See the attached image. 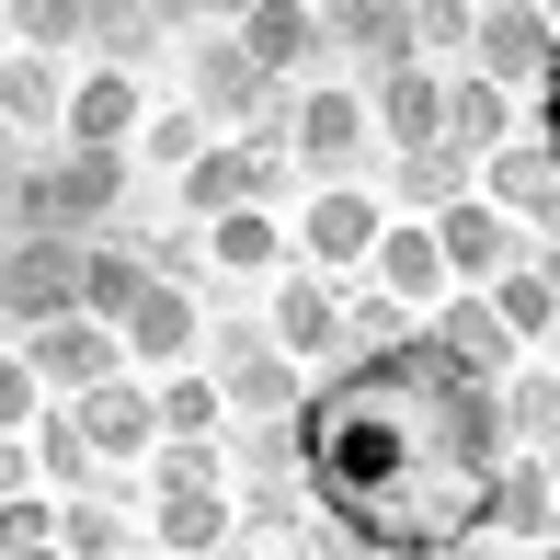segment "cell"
I'll return each mask as SVG.
<instances>
[{"mask_svg": "<svg viewBox=\"0 0 560 560\" xmlns=\"http://www.w3.org/2000/svg\"><path fill=\"white\" fill-rule=\"evenodd\" d=\"M503 457V377H469L457 354H435V332L343 354L298 400V480L366 560H446L492 538Z\"/></svg>", "mask_w": 560, "mask_h": 560, "instance_id": "1", "label": "cell"}, {"mask_svg": "<svg viewBox=\"0 0 560 560\" xmlns=\"http://www.w3.org/2000/svg\"><path fill=\"white\" fill-rule=\"evenodd\" d=\"M126 149H58V161H23V184L0 195V229L12 241H92L126 207Z\"/></svg>", "mask_w": 560, "mask_h": 560, "instance_id": "2", "label": "cell"}, {"mask_svg": "<svg viewBox=\"0 0 560 560\" xmlns=\"http://www.w3.org/2000/svg\"><path fill=\"white\" fill-rule=\"evenodd\" d=\"M423 229H435V252H446V287H492V275H515L526 252H538L492 195H457V207H435Z\"/></svg>", "mask_w": 560, "mask_h": 560, "instance_id": "3", "label": "cell"}, {"mask_svg": "<svg viewBox=\"0 0 560 560\" xmlns=\"http://www.w3.org/2000/svg\"><path fill=\"white\" fill-rule=\"evenodd\" d=\"M480 195H492L538 252H560V149L549 138H503L492 161H480Z\"/></svg>", "mask_w": 560, "mask_h": 560, "instance_id": "4", "label": "cell"}, {"mask_svg": "<svg viewBox=\"0 0 560 560\" xmlns=\"http://www.w3.org/2000/svg\"><path fill=\"white\" fill-rule=\"evenodd\" d=\"M549 58H560V35H549L538 0H480L469 81H492V92H538V69H549Z\"/></svg>", "mask_w": 560, "mask_h": 560, "instance_id": "5", "label": "cell"}, {"mask_svg": "<svg viewBox=\"0 0 560 560\" xmlns=\"http://www.w3.org/2000/svg\"><path fill=\"white\" fill-rule=\"evenodd\" d=\"M69 310H81V241H12L0 252V320L46 332Z\"/></svg>", "mask_w": 560, "mask_h": 560, "instance_id": "6", "label": "cell"}, {"mask_svg": "<svg viewBox=\"0 0 560 560\" xmlns=\"http://www.w3.org/2000/svg\"><path fill=\"white\" fill-rule=\"evenodd\" d=\"M218 400L252 423H298V400H310V377L275 354V332H218Z\"/></svg>", "mask_w": 560, "mask_h": 560, "instance_id": "7", "label": "cell"}, {"mask_svg": "<svg viewBox=\"0 0 560 560\" xmlns=\"http://www.w3.org/2000/svg\"><path fill=\"white\" fill-rule=\"evenodd\" d=\"M287 161H310L320 184H354V161H366V92H343V81L298 92V126H287Z\"/></svg>", "mask_w": 560, "mask_h": 560, "instance_id": "8", "label": "cell"}, {"mask_svg": "<svg viewBox=\"0 0 560 560\" xmlns=\"http://www.w3.org/2000/svg\"><path fill=\"white\" fill-rule=\"evenodd\" d=\"M23 366L81 400V389H104V377H126V343H115V320L69 310V320H46V332H23Z\"/></svg>", "mask_w": 560, "mask_h": 560, "instance_id": "9", "label": "cell"}, {"mask_svg": "<svg viewBox=\"0 0 560 560\" xmlns=\"http://www.w3.org/2000/svg\"><path fill=\"white\" fill-rule=\"evenodd\" d=\"M320 46H343L366 81H389V69H423L412 0H332V12H320Z\"/></svg>", "mask_w": 560, "mask_h": 560, "instance_id": "10", "label": "cell"}, {"mask_svg": "<svg viewBox=\"0 0 560 560\" xmlns=\"http://www.w3.org/2000/svg\"><path fill=\"white\" fill-rule=\"evenodd\" d=\"M377 229H389V218H377V195L320 184V195H310V218H298V252H310L320 275H354V264L377 252Z\"/></svg>", "mask_w": 560, "mask_h": 560, "instance_id": "11", "label": "cell"}, {"mask_svg": "<svg viewBox=\"0 0 560 560\" xmlns=\"http://www.w3.org/2000/svg\"><path fill=\"white\" fill-rule=\"evenodd\" d=\"M115 343H126V366H184V354L207 343V320H195V298L172 287V275H149V287H138V310L115 320Z\"/></svg>", "mask_w": 560, "mask_h": 560, "instance_id": "12", "label": "cell"}, {"mask_svg": "<svg viewBox=\"0 0 560 560\" xmlns=\"http://www.w3.org/2000/svg\"><path fill=\"white\" fill-rule=\"evenodd\" d=\"M264 195H275V161H252V149H218V138H207V149L184 161V218H195V229L264 207Z\"/></svg>", "mask_w": 560, "mask_h": 560, "instance_id": "13", "label": "cell"}, {"mask_svg": "<svg viewBox=\"0 0 560 560\" xmlns=\"http://www.w3.org/2000/svg\"><path fill=\"white\" fill-rule=\"evenodd\" d=\"M184 92H195V115H241V126H252L275 81L241 58V35H195V46H184Z\"/></svg>", "mask_w": 560, "mask_h": 560, "instance_id": "14", "label": "cell"}, {"mask_svg": "<svg viewBox=\"0 0 560 560\" xmlns=\"http://www.w3.org/2000/svg\"><path fill=\"white\" fill-rule=\"evenodd\" d=\"M138 126H149L138 69H92V81H69V115H58V138H69V149H126Z\"/></svg>", "mask_w": 560, "mask_h": 560, "instance_id": "15", "label": "cell"}, {"mask_svg": "<svg viewBox=\"0 0 560 560\" xmlns=\"http://www.w3.org/2000/svg\"><path fill=\"white\" fill-rule=\"evenodd\" d=\"M366 126L389 149H446V81H435V69H389V81H366Z\"/></svg>", "mask_w": 560, "mask_h": 560, "instance_id": "16", "label": "cell"}, {"mask_svg": "<svg viewBox=\"0 0 560 560\" xmlns=\"http://www.w3.org/2000/svg\"><path fill=\"white\" fill-rule=\"evenodd\" d=\"M69 423H81V446H92V457H149V446H161V412H149L138 377H104V389H81V400H69Z\"/></svg>", "mask_w": 560, "mask_h": 560, "instance_id": "17", "label": "cell"}, {"mask_svg": "<svg viewBox=\"0 0 560 560\" xmlns=\"http://www.w3.org/2000/svg\"><path fill=\"white\" fill-rule=\"evenodd\" d=\"M435 354H457L469 377H515V332H503V310H492V287H457L446 310H435Z\"/></svg>", "mask_w": 560, "mask_h": 560, "instance_id": "18", "label": "cell"}, {"mask_svg": "<svg viewBox=\"0 0 560 560\" xmlns=\"http://www.w3.org/2000/svg\"><path fill=\"white\" fill-rule=\"evenodd\" d=\"M275 354H287V366H320V354H343V287H320V275H287V287H275Z\"/></svg>", "mask_w": 560, "mask_h": 560, "instance_id": "19", "label": "cell"}, {"mask_svg": "<svg viewBox=\"0 0 560 560\" xmlns=\"http://www.w3.org/2000/svg\"><path fill=\"white\" fill-rule=\"evenodd\" d=\"M241 58L264 69V81L310 69L320 58V12H310V0H252V12H241Z\"/></svg>", "mask_w": 560, "mask_h": 560, "instance_id": "20", "label": "cell"}, {"mask_svg": "<svg viewBox=\"0 0 560 560\" xmlns=\"http://www.w3.org/2000/svg\"><path fill=\"white\" fill-rule=\"evenodd\" d=\"M366 275H377V298H446V252H435L423 218H389V229H377Z\"/></svg>", "mask_w": 560, "mask_h": 560, "instance_id": "21", "label": "cell"}, {"mask_svg": "<svg viewBox=\"0 0 560 560\" xmlns=\"http://www.w3.org/2000/svg\"><path fill=\"white\" fill-rule=\"evenodd\" d=\"M69 115V69L58 58H0V138H46V126Z\"/></svg>", "mask_w": 560, "mask_h": 560, "instance_id": "22", "label": "cell"}, {"mask_svg": "<svg viewBox=\"0 0 560 560\" xmlns=\"http://www.w3.org/2000/svg\"><path fill=\"white\" fill-rule=\"evenodd\" d=\"M549 515H560L549 469H538V457H503V469H492V538H503V549H538Z\"/></svg>", "mask_w": 560, "mask_h": 560, "instance_id": "23", "label": "cell"}, {"mask_svg": "<svg viewBox=\"0 0 560 560\" xmlns=\"http://www.w3.org/2000/svg\"><path fill=\"white\" fill-rule=\"evenodd\" d=\"M503 138H515V92H492V81H446V149H457V161L480 172Z\"/></svg>", "mask_w": 560, "mask_h": 560, "instance_id": "24", "label": "cell"}, {"mask_svg": "<svg viewBox=\"0 0 560 560\" xmlns=\"http://www.w3.org/2000/svg\"><path fill=\"white\" fill-rule=\"evenodd\" d=\"M149 503H161L149 526H161V549H172V560H207V549H229V538H241L229 492H149Z\"/></svg>", "mask_w": 560, "mask_h": 560, "instance_id": "25", "label": "cell"}, {"mask_svg": "<svg viewBox=\"0 0 560 560\" xmlns=\"http://www.w3.org/2000/svg\"><path fill=\"white\" fill-rule=\"evenodd\" d=\"M81 46H92V69H149L161 58V23H149V0H92Z\"/></svg>", "mask_w": 560, "mask_h": 560, "instance_id": "26", "label": "cell"}, {"mask_svg": "<svg viewBox=\"0 0 560 560\" xmlns=\"http://www.w3.org/2000/svg\"><path fill=\"white\" fill-rule=\"evenodd\" d=\"M138 287H149V264H138L126 241H81V310H92V320H126V310H138Z\"/></svg>", "mask_w": 560, "mask_h": 560, "instance_id": "27", "label": "cell"}, {"mask_svg": "<svg viewBox=\"0 0 560 560\" xmlns=\"http://www.w3.org/2000/svg\"><path fill=\"white\" fill-rule=\"evenodd\" d=\"M207 264H218V275H275V264H287V241H275L264 207H241V218H207Z\"/></svg>", "mask_w": 560, "mask_h": 560, "instance_id": "28", "label": "cell"}, {"mask_svg": "<svg viewBox=\"0 0 560 560\" xmlns=\"http://www.w3.org/2000/svg\"><path fill=\"white\" fill-rule=\"evenodd\" d=\"M58 549H69V560H126V549H138V526H126L104 492H69V503H58Z\"/></svg>", "mask_w": 560, "mask_h": 560, "instance_id": "29", "label": "cell"}, {"mask_svg": "<svg viewBox=\"0 0 560 560\" xmlns=\"http://www.w3.org/2000/svg\"><path fill=\"white\" fill-rule=\"evenodd\" d=\"M0 23H12L23 58H69V46H81V23H92V0H0Z\"/></svg>", "mask_w": 560, "mask_h": 560, "instance_id": "30", "label": "cell"}, {"mask_svg": "<svg viewBox=\"0 0 560 560\" xmlns=\"http://www.w3.org/2000/svg\"><path fill=\"white\" fill-rule=\"evenodd\" d=\"M389 184L412 195L423 218H435V207H457V195H480V172L457 161V149H400V161H389Z\"/></svg>", "mask_w": 560, "mask_h": 560, "instance_id": "31", "label": "cell"}, {"mask_svg": "<svg viewBox=\"0 0 560 560\" xmlns=\"http://www.w3.org/2000/svg\"><path fill=\"white\" fill-rule=\"evenodd\" d=\"M492 310H503V332H515V343H538L549 320H560V287H549V264H538V252H526L515 275H492Z\"/></svg>", "mask_w": 560, "mask_h": 560, "instance_id": "32", "label": "cell"}, {"mask_svg": "<svg viewBox=\"0 0 560 560\" xmlns=\"http://www.w3.org/2000/svg\"><path fill=\"white\" fill-rule=\"evenodd\" d=\"M503 435H515L526 457L560 435V366H538V377H503Z\"/></svg>", "mask_w": 560, "mask_h": 560, "instance_id": "33", "label": "cell"}, {"mask_svg": "<svg viewBox=\"0 0 560 560\" xmlns=\"http://www.w3.org/2000/svg\"><path fill=\"white\" fill-rule=\"evenodd\" d=\"M149 412H161V435H218L229 400H218V377H184V366H172L161 389H149Z\"/></svg>", "mask_w": 560, "mask_h": 560, "instance_id": "34", "label": "cell"}, {"mask_svg": "<svg viewBox=\"0 0 560 560\" xmlns=\"http://www.w3.org/2000/svg\"><path fill=\"white\" fill-rule=\"evenodd\" d=\"M23 446H35V480H69V492H92V480H104L69 412H35V435H23Z\"/></svg>", "mask_w": 560, "mask_h": 560, "instance_id": "35", "label": "cell"}, {"mask_svg": "<svg viewBox=\"0 0 560 560\" xmlns=\"http://www.w3.org/2000/svg\"><path fill=\"white\" fill-rule=\"evenodd\" d=\"M195 149H207V115H195V104H161V115L138 126V161H161V172H184Z\"/></svg>", "mask_w": 560, "mask_h": 560, "instance_id": "36", "label": "cell"}, {"mask_svg": "<svg viewBox=\"0 0 560 560\" xmlns=\"http://www.w3.org/2000/svg\"><path fill=\"white\" fill-rule=\"evenodd\" d=\"M412 35H423V69H435V58H469L480 12H469V0H412Z\"/></svg>", "mask_w": 560, "mask_h": 560, "instance_id": "37", "label": "cell"}, {"mask_svg": "<svg viewBox=\"0 0 560 560\" xmlns=\"http://www.w3.org/2000/svg\"><path fill=\"white\" fill-rule=\"evenodd\" d=\"M35 412H46V377L23 354H0V435H35Z\"/></svg>", "mask_w": 560, "mask_h": 560, "instance_id": "38", "label": "cell"}, {"mask_svg": "<svg viewBox=\"0 0 560 560\" xmlns=\"http://www.w3.org/2000/svg\"><path fill=\"white\" fill-rule=\"evenodd\" d=\"M0 549H58V503L12 492V503H0Z\"/></svg>", "mask_w": 560, "mask_h": 560, "instance_id": "39", "label": "cell"}, {"mask_svg": "<svg viewBox=\"0 0 560 560\" xmlns=\"http://www.w3.org/2000/svg\"><path fill=\"white\" fill-rule=\"evenodd\" d=\"M12 492H35V446H23V435H0V503H12Z\"/></svg>", "mask_w": 560, "mask_h": 560, "instance_id": "40", "label": "cell"}, {"mask_svg": "<svg viewBox=\"0 0 560 560\" xmlns=\"http://www.w3.org/2000/svg\"><path fill=\"white\" fill-rule=\"evenodd\" d=\"M207 560H298V538H229V549H207Z\"/></svg>", "mask_w": 560, "mask_h": 560, "instance_id": "41", "label": "cell"}, {"mask_svg": "<svg viewBox=\"0 0 560 560\" xmlns=\"http://www.w3.org/2000/svg\"><path fill=\"white\" fill-rule=\"evenodd\" d=\"M538 138H549V149H560V58H549V69H538Z\"/></svg>", "mask_w": 560, "mask_h": 560, "instance_id": "42", "label": "cell"}, {"mask_svg": "<svg viewBox=\"0 0 560 560\" xmlns=\"http://www.w3.org/2000/svg\"><path fill=\"white\" fill-rule=\"evenodd\" d=\"M446 560H526V549H503V538H469V549H446Z\"/></svg>", "mask_w": 560, "mask_h": 560, "instance_id": "43", "label": "cell"}, {"mask_svg": "<svg viewBox=\"0 0 560 560\" xmlns=\"http://www.w3.org/2000/svg\"><path fill=\"white\" fill-rule=\"evenodd\" d=\"M195 12V0H149V23H161V35H172V23H184Z\"/></svg>", "mask_w": 560, "mask_h": 560, "instance_id": "44", "label": "cell"}, {"mask_svg": "<svg viewBox=\"0 0 560 560\" xmlns=\"http://www.w3.org/2000/svg\"><path fill=\"white\" fill-rule=\"evenodd\" d=\"M538 469H549V492H560V435H549V446H538Z\"/></svg>", "mask_w": 560, "mask_h": 560, "instance_id": "45", "label": "cell"}, {"mask_svg": "<svg viewBox=\"0 0 560 560\" xmlns=\"http://www.w3.org/2000/svg\"><path fill=\"white\" fill-rule=\"evenodd\" d=\"M195 12H229V23H241V12H252V0H195Z\"/></svg>", "mask_w": 560, "mask_h": 560, "instance_id": "46", "label": "cell"}, {"mask_svg": "<svg viewBox=\"0 0 560 560\" xmlns=\"http://www.w3.org/2000/svg\"><path fill=\"white\" fill-rule=\"evenodd\" d=\"M0 560H69V549H0Z\"/></svg>", "mask_w": 560, "mask_h": 560, "instance_id": "47", "label": "cell"}, {"mask_svg": "<svg viewBox=\"0 0 560 560\" xmlns=\"http://www.w3.org/2000/svg\"><path fill=\"white\" fill-rule=\"evenodd\" d=\"M538 343H549V366H560V320H549V332H538Z\"/></svg>", "mask_w": 560, "mask_h": 560, "instance_id": "48", "label": "cell"}, {"mask_svg": "<svg viewBox=\"0 0 560 560\" xmlns=\"http://www.w3.org/2000/svg\"><path fill=\"white\" fill-rule=\"evenodd\" d=\"M526 560H560V538H538V549H526Z\"/></svg>", "mask_w": 560, "mask_h": 560, "instance_id": "49", "label": "cell"}, {"mask_svg": "<svg viewBox=\"0 0 560 560\" xmlns=\"http://www.w3.org/2000/svg\"><path fill=\"white\" fill-rule=\"evenodd\" d=\"M538 12H549V35H560V0H538Z\"/></svg>", "mask_w": 560, "mask_h": 560, "instance_id": "50", "label": "cell"}, {"mask_svg": "<svg viewBox=\"0 0 560 560\" xmlns=\"http://www.w3.org/2000/svg\"><path fill=\"white\" fill-rule=\"evenodd\" d=\"M0 252H12V229H0Z\"/></svg>", "mask_w": 560, "mask_h": 560, "instance_id": "51", "label": "cell"}, {"mask_svg": "<svg viewBox=\"0 0 560 560\" xmlns=\"http://www.w3.org/2000/svg\"><path fill=\"white\" fill-rule=\"evenodd\" d=\"M310 12H332V0H310Z\"/></svg>", "mask_w": 560, "mask_h": 560, "instance_id": "52", "label": "cell"}]
</instances>
